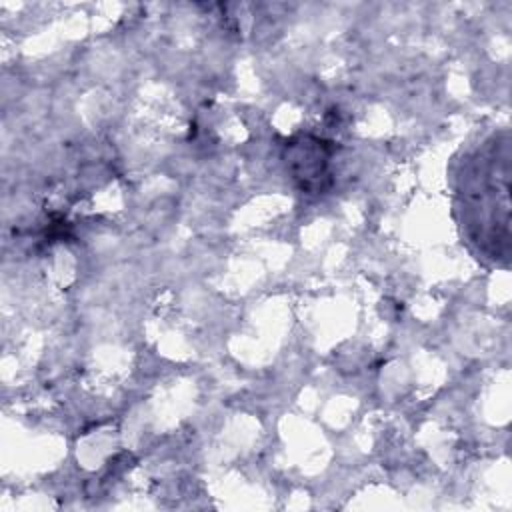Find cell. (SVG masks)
<instances>
[{"mask_svg": "<svg viewBox=\"0 0 512 512\" xmlns=\"http://www.w3.org/2000/svg\"><path fill=\"white\" fill-rule=\"evenodd\" d=\"M510 134L486 138L460 166L456 212L466 238L488 260L510 258Z\"/></svg>", "mask_w": 512, "mask_h": 512, "instance_id": "6da1fadb", "label": "cell"}, {"mask_svg": "<svg viewBox=\"0 0 512 512\" xmlns=\"http://www.w3.org/2000/svg\"><path fill=\"white\" fill-rule=\"evenodd\" d=\"M334 144L310 134L286 142L284 164L290 178L306 194H318L330 184V158Z\"/></svg>", "mask_w": 512, "mask_h": 512, "instance_id": "7a4b0ae2", "label": "cell"}]
</instances>
